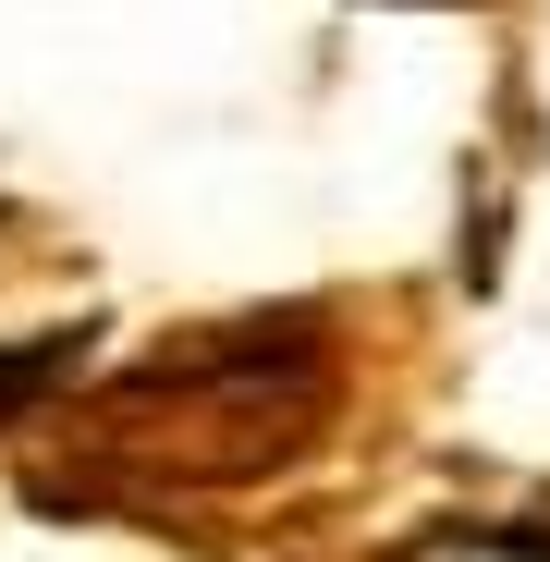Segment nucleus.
<instances>
[{
  "label": "nucleus",
  "mask_w": 550,
  "mask_h": 562,
  "mask_svg": "<svg viewBox=\"0 0 550 562\" xmlns=\"http://www.w3.org/2000/svg\"><path fill=\"white\" fill-rule=\"evenodd\" d=\"M343 416V318L330 306H245L209 318L111 380H74L37 428L25 502L37 514H159L269 490Z\"/></svg>",
  "instance_id": "1"
},
{
  "label": "nucleus",
  "mask_w": 550,
  "mask_h": 562,
  "mask_svg": "<svg viewBox=\"0 0 550 562\" xmlns=\"http://www.w3.org/2000/svg\"><path fill=\"white\" fill-rule=\"evenodd\" d=\"M86 367H99V318H61V330H25V342H0V440L37 428Z\"/></svg>",
  "instance_id": "2"
},
{
  "label": "nucleus",
  "mask_w": 550,
  "mask_h": 562,
  "mask_svg": "<svg viewBox=\"0 0 550 562\" xmlns=\"http://www.w3.org/2000/svg\"><path fill=\"white\" fill-rule=\"evenodd\" d=\"M367 562H550V514H440Z\"/></svg>",
  "instance_id": "3"
},
{
  "label": "nucleus",
  "mask_w": 550,
  "mask_h": 562,
  "mask_svg": "<svg viewBox=\"0 0 550 562\" xmlns=\"http://www.w3.org/2000/svg\"><path fill=\"white\" fill-rule=\"evenodd\" d=\"M367 13H416V0H367ZM428 13H465V0H428Z\"/></svg>",
  "instance_id": "4"
}]
</instances>
